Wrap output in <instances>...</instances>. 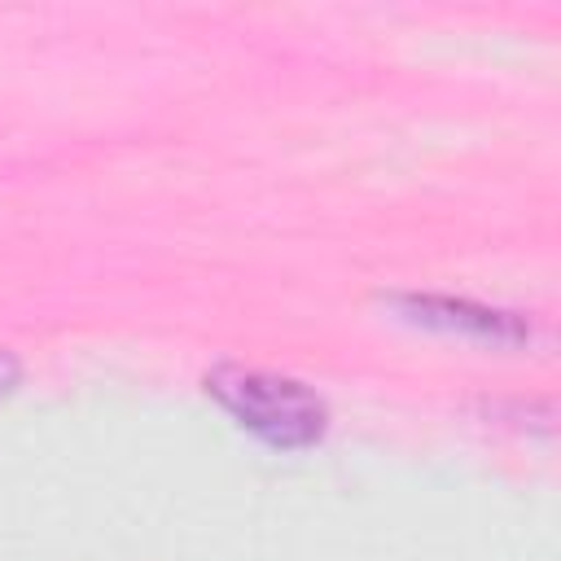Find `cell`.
<instances>
[{"label":"cell","instance_id":"obj_1","mask_svg":"<svg viewBox=\"0 0 561 561\" xmlns=\"http://www.w3.org/2000/svg\"><path fill=\"white\" fill-rule=\"evenodd\" d=\"M206 390L259 438L272 447H307L324 434L329 412L316 390H307L294 377H276L263 368H215L206 377Z\"/></svg>","mask_w":561,"mask_h":561},{"label":"cell","instance_id":"obj_2","mask_svg":"<svg viewBox=\"0 0 561 561\" xmlns=\"http://www.w3.org/2000/svg\"><path fill=\"white\" fill-rule=\"evenodd\" d=\"M13 377H18V364H13L9 355H0V394L9 390V381H13Z\"/></svg>","mask_w":561,"mask_h":561}]
</instances>
